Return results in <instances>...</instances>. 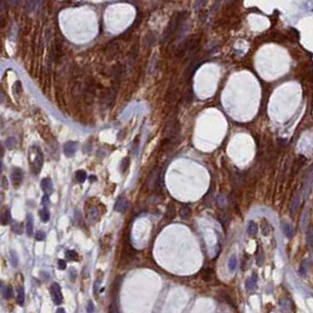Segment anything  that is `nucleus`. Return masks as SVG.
Masks as SVG:
<instances>
[{"instance_id":"nucleus-24","label":"nucleus","mask_w":313,"mask_h":313,"mask_svg":"<svg viewBox=\"0 0 313 313\" xmlns=\"http://www.w3.org/2000/svg\"><path fill=\"white\" fill-rule=\"evenodd\" d=\"M10 259H11V263L12 265L17 267L18 266V258H17V253H15L14 251H11L10 252Z\"/></svg>"},{"instance_id":"nucleus-3","label":"nucleus","mask_w":313,"mask_h":313,"mask_svg":"<svg viewBox=\"0 0 313 313\" xmlns=\"http://www.w3.org/2000/svg\"><path fill=\"white\" fill-rule=\"evenodd\" d=\"M51 297H52V300H53V303L55 305H60V304L63 303V293H61V289H60V285L58 283H53V284L51 285Z\"/></svg>"},{"instance_id":"nucleus-32","label":"nucleus","mask_w":313,"mask_h":313,"mask_svg":"<svg viewBox=\"0 0 313 313\" xmlns=\"http://www.w3.org/2000/svg\"><path fill=\"white\" fill-rule=\"evenodd\" d=\"M57 313H65V310L64 308H58V310H57Z\"/></svg>"},{"instance_id":"nucleus-5","label":"nucleus","mask_w":313,"mask_h":313,"mask_svg":"<svg viewBox=\"0 0 313 313\" xmlns=\"http://www.w3.org/2000/svg\"><path fill=\"white\" fill-rule=\"evenodd\" d=\"M78 142L77 141H67L64 145V153L66 156H72L77 152Z\"/></svg>"},{"instance_id":"nucleus-6","label":"nucleus","mask_w":313,"mask_h":313,"mask_svg":"<svg viewBox=\"0 0 313 313\" xmlns=\"http://www.w3.org/2000/svg\"><path fill=\"white\" fill-rule=\"evenodd\" d=\"M41 188L44 191L45 194L49 196L52 192H53V184H52V180L49 178H45L41 180Z\"/></svg>"},{"instance_id":"nucleus-14","label":"nucleus","mask_w":313,"mask_h":313,"mask_svg":"<svg viewBox=\"0 0 313 313\" xmlns=\"http://www.w3.org/2000/svg\"><path fill=\"white\" fill-rule=\"evenodd\" d=\"M174 215H176V207L172 205H168L167 206V210H166V213H165V217H166V219H170L172 220L173 218H174Z\"/></svg>"},{"instance_id":"nucleus-11","label":"nucleus","mask_w":313,"mask_h":313,"mask_svg":"<svg viewBox=\"0 0 313 313\" xmlns=\"http://www.w3.org/2000/svg\"><path fill=\"white\" fill-rule=\"evenodd\" d=\"M258 232V226L255 224L254 221H249V226H247V233H249L251 237H254Z\"/></svg>"},{"instance_id":"nucleus-19","label":"nucleus","mask_w":313,"mask_h":313,"mask_svg":"<svg viewBox=\"0 0 313 313\" xmlns=\"http://www.w3.org/2000/svg\"><path fill=\"white\" fill-rule=\"evenodd\" d=\"M12 297H13V289H12L11 285H7L5 291H4V298L10 299V298H12Z\"/></svg>"},{"instance_id":"nucleus-15","label":"nucleus","mask_w":313,"mask_h":313,"mask_svg":"<svg viewBox=\"0 0 313 313\" xmlns=\"http://www.w3.org/2000/svg\"><path fill=\"white\" fill-rule=\"evenodd\" d=\"M11 220V212L10 208H5L4 213H3V217H1V224L3 225H7Z\"/></svg>"},{"instance_id":"nucleus-12","label":"nucleus","mask_w":313,"mask_h":313,"mask_svg":"<svg viewBox=\"0 0 313 313\" xmlns=\"http://www.w3.org/2000/svg\"><path fill=\"white\" fill-rule=\"evenodd\" d=\"M24 301H25V291H24V287H23V286H20L19 289H18L17 303L19 304L20 306H23V305H24Z\"/></svg>"},{"instance_id":"nucleus-23","label":"nucleus","mask_w":313,"mask_h":313,"mask_svg":"<svg viewBox=\"0 0 313 313\" xmlns=\"http://www.w3.org/2000/svg\"><path fill=\"white\" fill-rule=\"evenodd\" d=\"M283 231H284L286 237H289V238L292 237V228H291V226L289 224H283Z\"/></svg>"},{"instance_id":"nucleus-17","label":"nucleus","mask_w":313,"mask_h":313,"mask_svg":"<svg viewBox=\"0 0 313 313\" xmlns=\"http://www.w3.org/2000/svg\"><path fill=\"white\" fill-rule=\"evenodd\" d=\"M39 215H40L41 221H44V223H47V221L49 220V212L47 211L46 207H44V208H41V210L39 211Z\"/></svg>"},{"instance_id":"nucleus-7","label":"nucleus","mask_w":313,"mask_h":313,"mask_svg":"<svg viewBox=\"0 0 313 313\" xmlns=\"http://www.w3.org/2000/svg\"><path fill=\"white\" fill-rule=\"evenodd\" d=\"M127 206H128V203H127V200H126V198H125V197H120V198L117 200V203H115V205H114V210L117 211V212H121L122 213V212L126 211Z\"/></svg>"},{"instance_id":"nucleus-13","label":"nucleus","mask_w":313,"mask_h":313,"mask_svg":"<svg viewBox=\"0 0 313 313\" xmlns=\"http://www.w3.org/2000/svg\"><path fill=\"white\" fill-rule=\"evenodd\" d=\"M179 214H180V217L182 219H187V218L191 215V208H190L188 206L184 205L180 208V211H179Z\"/></svg>"},{"instance_id":"nucleus-1","label":"nucleus","mask_w":313,"mask_h":313,"mask_svg":"<svg viewBox=\"0 0 313 313\" xmlns=\"http://www.w3.org/2000/svg\"><path fill=\"white\" fill-rule=\"evenodd\" d=\"M186 15L187 13L186 12H180V13H177L173 18L171 19L170 21V24L167 26L166 31H165V33H164V39L162 41H166V40H170L173 37V35L176 34V32L178 31V28H180L182 24H184V21L186 19Z\"/></svg>"},{"instance_id":"nucleus-16","label":"nucleus","mask_w":313,"mask_h":313,"mask_svg":"<svg viewBox=\"0 0 313 313\" xmlns=\"http://www.w3.org/2000/svg\"><path fill=\"white\" fill-rule=\"evenodd\" d=\"M237 266H238V260H237V257L235 255H232L228 260V269L231 272H234L237 269Z\"/></svg>"},{"instance_id":"nucleus-4","label":"nucleus","mask_w":313,"mask_h":313,"mask_svg":"<svg viewBox=\"0 0 313 313\" xmlns=\"http://www.w3.org/2000/svg\"><path fill=\"white\" fill-rule=\"evenodd\" d=\"M24 178V173L21 171V168H18V167H14L12 172H11V179H12V182L14 184L15 186H18Z\"/></svg>"},{"instance_id":"nucleus-20","label":"nucleus","mask_w":313,"mask_h":313,"mask_svg":"<svg viewBox=\"0 0 313 313\" xmlns=\"http://www.w3.org/2000/svg\"><path fill=\"white\" fill-rule=\"evenodd\" d=\"M65 255H66V258H67L69 260L78 259V254H77V252H75V251H72V249H69V251H66Z\"/></svg>"},{"instance_id":"nucleus-28","label":"nucleus","mask_w":313,"mask_h":313,"mask_svg":"<svg viewBox=\"0 0 313 313\" xmlns=\"http://www.w3.org/2000/svg\"><path fill=\"white\" fill-rule=\"evenodd\" d=\"M86 311H87V313H94V305H93V303L90 300L87 303V306H86Z\"/></svg>"},{"instance_id":"nucleus-29","label":"nucleus","mask_w":313,"mask_h":313,"mask_svg":"<svg viewBox=\"0 0 313 313\" xmlns=\"http://www.w3.org/2000/svg\"><path fill=\"white\" fill-rule=\"evenodd\" d=\"M58 266H59V269H66V261H65V260L59 259L58 260Z\"/></svg>"},{"instance_id":"nucleus-21","label":"nucleus","mask_w":313,"mask_h":313,"mask_svg":"<svg viewBox=\"0 0 313 313\" xmlns=\"http://www.w3.org/2000/svg\"><path fill=\"white\" fill-rule=\"evenodd\" d=\"M128 165H130V159H128L127 156L126 158H124L121 160V164H120V168H121V172H126L128 168Z\"/></svg>"},{"instance_id":"nucleus-26","label":"nucleus","mask_w":313,"mask_h":313,"mask_svg":"<svg viewBox=\"0 0 313 313\" xmlns=\"http://www.w3.org/2000/svg\"><path fill=\"white\" fill-rule=\"evenodd\" d=\"M306 240H307V244L308 245H311L313 243V230H312V228H311V230H308L307 238H306Z\"/></svg>"},{"instance_id":"nucleus-8","label":"nucleus","mask_w":313,"mask_h":313,"mask_svg":"<svg viewBox=\"0 0 313 313\" xmlns=\"http://www.w3.org/2000/svg\"><path fill=\"white\" fill-rule=\"evenodd\" d=\"M300 200H301V198H300V194H299V192H297L293 197V200H292V205H291V214H294L297 210H298L299 205H300Z\"/></svg>"},{"instance_id":"nucleus-10","label":"nucleus","mask_w":313,"mask_h":313,"mask_svg":"<svg viewBox=\"0 0 313 313\" xmlns=\"http://www.w3.org/2000/svg\"><path fill=\"white\" fill-rule=\"evenodd\" d=\"M26 231H27V234H28V237H32V235H33V218H32V215L31 214L27 215Z\"/></svg>"},{"instance_id":"nucleus-9","label":"nucleus","mask_w":313,"mask_h":313,"mask_svg":"<svg viewBox=\"0 0 313 313\" xmlns=\"http://www.w3.org/2000/svg\"><path fill=\"white\" fill-rule=\"evenodd\" d=\"M257 280H258L257 274H252V277L246 280V289L249 290V291H252L255 287V285H257Z\"/></svg>"},{"instance_id":"nucleus-18","label":"nucleus","mask_w":313,"mask_h":313,"mask_svg":"<svg viewBox=\"0 0 313 313\" xmlns=\"http://www.w3.org/2000/svg\"><path fill=\"white\" fill-rule=\"evenodd\" d=\"M75 178H77L78 182H84V181L87 179V174H86V172L83 171V170H79V171H77V173H75Z\"/></svg>"},{"instance_id":"nucleus-27","label":"nucleus","mask_w":313,"mask_h":313,"mask_svg":"<svg viewBox=\"0 0 313 313\" xmlns=\"http://www.w3.org/2000/svg\"><path fill=\"white\" fill-rule=\"evenodd\" d=\"M12 230H13V232H15V233H18V234H20L21 232H23V227H21V225H18V224H14V225L12 226Z\"/></svg>"},{"instance_id":"nucleus-30","label":"nucleus","mask_w":313,"mask_h":313,"mask_svg":"<svg viewBox=\"0 0 313 313\" xmlns=\"http://www.w3.org/2000/svg\"><path fill=\"white\" fill-rule=\"evenodd\" d=\"M49 196H47V194H45L44 198H43V205H44V207H46V205H49ZM46 208H47V207H46Z\"/></svg>"},{"instance_id":"nucleus-34","label":"nucleus","mask_w":313,"mask_h":313,"mask_svg":"<svg viewBox=\"0 0 313 313\" xmlns=\"http://www.w3.org/2000/svg\"><path fill=\"white\" fill-rule=\"evenodd\" d=\"M95 179H97V178H95V177H94V176H92V177H91V178H90V180H91V181H94V180H95Z\"/></svg>"},{"instance_id":"nucleus-2","label":"nucleus","mask_w":313,"mask_h":313,"mask_svg":"<svg viewBox=\"0 0 313 313\" xmlns=\"http://www.w3.org/2000/svg\"><path fill=\"white\" fill-rule=\"evenodd\" d=\"M28 159L31 167L34 171V173H39L41 167H43V164H44V156H43L39 147L33 146L31 148L28 153Z\"/></svg>"},{"instance_id":"nucleus-33","label":"nucleus","mask_w":313,"mask_h":313,"mask_svg":"<svg viewBox=\"0 0 313 313\" xmlns=\"http://www.w3.org/2000/svg\"><path fill=\"white\" fill-rule=\"evenodd\" d=\"M71 279L74 280V269H71Z\"/></svg>"},{"instance_id":"nucleus-31","label":"nucleus","mask_w":313,"mask_h":313,"mask_svg":"<svg viewBox=\"0 0 313 313\" xmlns=\"http://www.w3.org/2000/svg\"><path fill=\"white\" fill-rule=\"evenodd\" d=\"M3 184H4V187H5V188H6V187H7V181H6V178H5V177L3 178Z\"/></svg>"},{"instance_id":"nucleus-25","label":"nucleus","mask_w":313,"mask_h":313,"mask_svg":"<svg viewBox=\"0 0 313 313\" xmlns=\"http://www.w3.org/2000/svg\"><path fill=\"white\" fill-rule=\"evenodd\" d=\"M45 239V233L43 231H38L37 233H35V240H38V241H43Z\"/></svg>"},{"instance_id":"nucleus-22","label":"nucleus","mask_w":313,"mask_h":313,"mask_svg":"<svg viewBox=\"0 0 313 313\" xmlns=\"http://www.w3.org/2000/svg\"><path fill=\"white\" fill-rule=\"evenodd\" d=\"M211 275H212V272L210 269H203L201 271V277L205 281H210L211 280Z\"/></svg>"}]
</instances>
